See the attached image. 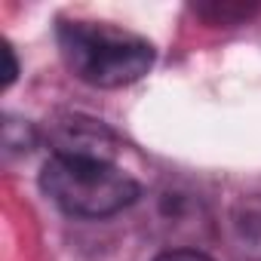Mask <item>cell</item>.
Returning a JSON list of instances; mask_svg holds the SVG:
<instances>
[{
	"label": "cell",
	"mask_w": 261,
	"mask_h": 261,
	"mask_svg": "<svg viewBox=\"0 0 261 261\" xmlns=\"http://www.w3.org/2000/svg\"><path fill=\"white\" fill-rule=\"evenodd\" d=\"M154 261H212L209 255H203V252H191V249H181V252H163L160 258H154Z\"/></svg>",
	"instance_id": "obj_3"
},
{
	"label": "cell",
	"mask_w": 261,
	"mask_h": 261,
	"mask_svg": "<svg viewBox=\"0 0 261 261\" xmlns=\"http://www.w3.org/2000/svg\"><path fill=\"white\" fill-rule=\"evenodd\" d=\"M40 188L62 212L77 218L114 215L139 197V185L123 169L86 151H59L46 160Z\"/></svg>",
	"instance_id": "obj_2"
},
{
	"label": "cell",
	"mask_w": 261,
	"mask_h": 261,
	"mask_svg": "<svg viewBox=\"0 0 261 261\" xmlns=\"http://www.w3.org/2000/svg\"><path fill=\"white\" fill-rule=\"evenodd\" d=\"M59 49L74 77L101 89L136 83L154 65V46L145 37L101 22H65Z\"/></svg>",
	"instance_id": "obj_1"
}]
</instances>
